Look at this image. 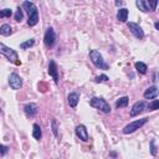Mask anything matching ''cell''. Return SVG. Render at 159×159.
<instances>
[{
	"label": "cell",
	"mask_w": 159,
	"mask_h": 159,
	"mask_svg": "<svg viewBox=\"0 0 159 159\" xmlns=\"http://www.w3.org/2000/svg\"><path fill=\"white\" fill-rule=\"evenodd\" d=\"M22 7L29 14L27 25L29 26H35L39 22V10H37V6L34 2H31V1H24L22 2Z\"/></svg>",
	"instance_id": "cell-1"
},
{
	"label": "cell",
	"mask_w": 159,
	"mask_h": 159,
	"mask_svg": "<svg viewBox=\"0 0 159 159\" xmlns=\"http://www.w3.org/2000/svg\"><path fill=\"white\" fill-rule=\"evenodd\" d=\"M0 53L4 55L10 62L15 63V65H21V62L19 61V55L15 50H12L11 47H7L6 45H4L2 42H0Z\"/></svg>",
	"instance_id": "cell-2"
},
{
	"label": "cell",
	"mask_w": 159,
	"mask_h": 159,
	"mask_svg": "<svg viewBox=\"0 0 159 159\" xmlns=\"http://www.w3.org/2000/svg\"><path fill=\"white\" fill-rule=\"evenodd\" d=\"M89 58H91L92 63H93L97 68H101V70H108V65L104 63V60H103L102 55H101L97 50H91V51H89Z\"/></svg>",
	"instance_id": "cell-3"
},
{
	"label": "cell",
	"mask_w": 159,
	"mask_h": 159,
	"mask_svg": "<svg viewBox=\"0 0 159 159\" xmlns=\"http://www.w3.org/2000/svg\"><path fill=\"white\" fill-rule=\"evenodd\" d=\"M89 104H91L93 108H97V109H99V111L103 112V113H109V112H111V106H109L103 98L93 97V98L89 101Z\"/></svg>",
	"instance_id": "cell-4"
},
{
	"label": "cell",
	"mask_w": 159,
	"mask_h": 159,
	"mask_svg": "<svg viewBox=\"0 0 159 159\" xmlns=\"http://www.w3.org/2000/svg\"><path fill=\"white\" fill-rule=\"evenodd\" d=\"M148 122V118H142V119H137L129 124H127L124 128H123V133L124 134H130L133 132H135L137 129H139L142 125H144L145 123Z\"/></svg>",
	"instance_id": "cell-5"
},
{
	"label": "cell",
	"mask_w": 159,
	"mask_h": 159,
	"mask_svg": "<svg viewBox=\"0 0 159 159\" xmlns=\"http://www.w3.org/2000/svg\"><path fill=\"white\" fill-rule=\"evenodd\" d=\"M56 41V34H55V30L52 27H48L45 32V37H43V42L47 47H52L53 43Z\"/></svg>",
	"instance_id": "cell-6"
},
{
	"label": "cell",
	"mask_w": 159,
	"mask_h": 159,
	"mask_svg": "<svg viewBox=\"0 0 159 159\" xmlns=\"http://www.w3.org/2000/svg\"><path fill=\"white\" fill-rule=\"evenodd\" d=\"M128 29L130 30V32H132L137 39H143V37H144V31H143V29H142L137 22L129 21V22H128Z\"/></svg>",
	"instance_id": "cell-7"
},
{
	"label": "cell",
	"mask_w": 159,
	"mask_h": 159,
	"mask_svg": "<svg viewBox=\"0 0 159 159\" xmlns=\"http://www.w3.org/2000/svg\"><path fill=\"white\" fill-rule=\"evenodd\" d=\"M9 84L12 89H19L22 86V80L17 73H11L9 77Z\"/></svg>",
	"instance_id": "cell-8"
},
{
	"label": "cell",
	"mask_w": 159,
	"mask_h": 159,
	"mask_svg": "<svg viewBox=\"0 0 159 159\" xmlns=\"http://www.w3.org/2000/svg\"><path fill=\"white\" fill-rule=\"evenodd\" d=\"M48 75L53 78L55 83L58 82V68H57V65L53 60H50V63H48Z\"/></svg>",
	"instance_id": "cell-9"
},
{
	"label": "cell",
	"mask_w": 159,
	"mask_h": 159,
	"mask_svg": "<svg viewBox=\"0 0 159 159\" xmlns=\"http://www.w3.org/2000/svg\"><path fill=\"white\" fill-rule=\"evenodd\" d=\"M145 108V103L143 101H139V102H135L130 109V117H135L138 114H140Z\"/></svg>",
	"instance_id": "cell-10"
},
{
	"label": "cell",
	"mask_w": 159,
	"mask_h": 159,
	"mask_svg": "<svg viewBox=\"0 0 159 159\" xmlns=\"http://www.w3.org/2000/svg\"><path fill=\"white\" fill-rule=\"evenodd\" d=\"M76 135L82 140V142H87L88 140V132L87 128L83 124H80L76 127Z\"/></svg>",
	"instance_id": "cell-11"
},
{
	"label": "cell",
	"mask_w": 159,
	"mask_h": 159,
	"mask_svg": "<svg viewBox=\"0 0 159 159\" xmlns=\"http://www.w3.org/2000/svg\"><path fill=\"white\" fill-rule=\"evenodd\" d=\"M144 98L145 99H155L157 96H158V87L157 86H152V87H148L144 92Z\"/></svg>",
	"instance_id": "cell-12"
},
{
	"label": "cell",
	"mask_w": 159,
	"mask_h": 159,
	"mask_svg": "<svg viewBox=\"0 0 159 159\" xmlns=\"http://www.w3.org/2000/svg\"><path fill=\"white\" fill-rule=\"evenodd\" d=\"M24 111H25V113H26L27 117H34L37 113V106L35 103H27L24 107Z\"/></svg>",
	"instance_id": "cell-13"
},
{
	"label": "cell",
	"mask_w": 159,
	"mask_h": 159,
	"mask_svg": "<svg viewBox=\"0 0 159 159\" xmlns=\"http://www.w3.org/2000/svg\"><path fill=\"white\" fill-rule=\"evenodd\" d=\"M67 101H68L70 107L76 108V107H77V104H78V101H80V96H78V93H76V92L70 93V94H68V97H67Z\"/></svg>",
	"instance_id": "cell-14"
},
{
	"label": "cell",
	"mask_w": 159,
	"mask_h": 159,
	"mask_svg": "<svg viewBox=\"0 0 159 159\" xmlns=\"http://www.w3.org/2000/svg\"><path fill=\"white\" fill-rule=\"evenodd\" d=\"M117 19L120 21V22H125L127 19H128V10L125 7H122L118 10L117 12Z\"/></svg>",
	"instance_id": "cell-15"
},
{
	"label": "cell",
	"mask_w": 159,
	"mask_h": 159,
	"mask_svg": "<svg viewBox=\"0 0 159 159\" xmlns=\"http://www.w3.org/2000/svg\"><path fill=\"white\" fill-rule=\"evenodd\" d=\"M134 67H135V70H137L140 75H145V73H147V71H148L147 65H145L144 62H140V61L135 62V63H134Z\"/></svg>",
	"instance_id": "cell-16"
},
{
	"label": "cell",
	"mask_w": 159,
	"mask_h": 159,
	"mask_svg": "<svg viewBox=\"0 0 159 159\" xmlns=\"http://www.w3.org/2000/svg\"><path fill=\"white\" fill-rule=\"evenodd\" d=\"M32 137L36 139V140H40L41 137H42V132H41V128L37 123L34 124V129H32Z\"/></svg>",
	"instance_id": "cell-17"
},
{
	"label": "cell",
	"mask_w": 159,
	"mask_h": 159,
	"mask_svg": "<svg viewBox=\"0 0 159 159\" xmlns=\"http://www.w3.org/2000/svg\"><path fill=\"white\" fill-rule=\"evenodd\" d=\"M11 32H12V29H11V26L9 24H4V25L0 26V34L2 36H9Z\"/></svg>",
	"instance_id": "cell-18"
},
{
	"label": "cell",
	"mask_w": 159,
	"mask_h": 159,
	"mask_svg": "<svg viewBox=\"0 0 159 159\" xmlns=\"http://www.w3.org/2000/svg\"><path fill=\"white\" fill-rule=\"evenodd\" d=\"M135 5H137V6L139 7V10H140V11H143V12L149 11L148 2H147V1H144V0H137V1H135Z\"/></svg>",
	"instance_id": "cell-19"
},
{
	"label": "cell",
	"mask_w": 159,
	"mask_h": 159,
	"mask_svg": "<svg viewBox=\"0 0 159 159\" xmlns=\"http://www.w3.org/2000/svg\"><path fill=\"white\" fill-rule=\"evenodd\" d=\"M128 102H129V98H128L127 96L120 97V98L117 99V102H116V107H117V108H119V107H127V106H128Z\"/></svg>",
	"instance_id": "cell-20"
},
{
	"label": "cell",
	"mask_w": 159,
	"mask_h": 159,
	"mask_svg": "<svg viewBox=\"0 0 159 159\" xmlns=\"http://www.w3.org/2000/svg\"><path fill=\"white\" fill-rule=\"evenodd\" d=\"M34 45H35V40H34V39H30V40H27V41H25V42H21V43H20V48L26 50V48H29V47H32Z\"/></svg>",
	"instance_id": "cell-21"
},
{
	"label": "cell",
	"mask_w": 159,
	"mask_h": 159,
	"mask_svg": "<svg viewBox=\"0 0 159 159\" xmlns=\"http://www.w3.org/2000/svg\"><path fill=\"white\" fill-rule=\"evenodd\" d=\"M159 108V101L158 99H153L149 104H148V109L149 111H157Z\"/></svg>",
	"instance_id": "cell-22"
},
{
	"label": "cell",
	"mask_w": 159,
	"mask_h": 159,
	"mask_svg": "<svg viewBox=\"0 0 159 159\" xmlns=\"http://www.w3.org/2000/svg\"><path fill=\"white\" fill-rule=\"evenodd\" d=\"M22 17H24V12H22V10H21L20 7H17V10H16V12H15V21L20 22V21L22 20Z\"/></svg>",
	"instance_id": "cell-23"
},
{
	"label": "cell",
	"mask_w": 159,
	"mask_h": 159,
	"mask_svg": "<svg viewBox=\"0 0 159 159\" xmlns=\"http://www.w3.org/2000/svg\"><path fill=\"white\" fill-rule=\"evenodd\" d=\"M12 14L11 9H2L0 10V17H10Z\"/></svg>",
	"instance_id": "cell-24"
},
{
	"label": "cell",
	"mask_w": 159,
	"mask_h": 159,
	"mask_svg": "<svg viewBox=\"0 0 159 159\" xmlns=\"http://www.w3.org/2000/svg\"><path fill=\"white\" fill-rule=\"evenodd\" d=\"M148 2V7H149V10L150 11H154L155 9H157V5L159 4V1L158 0H153V1H147Z\"/></svg>",
	"instance_id": "cell-25"
},
{
	"label": "cell",
	"mask_w": 159,
	"mask_h": 159,
	"mask_svg": "<svg viewBox=\"0 0 159 159\" xmlns=\"http://www.w3.org/2000/svg\"><path fill=\"white\" fill-rule=\"evenodd\" d=\"M150 153H152V155H157V148H155V140L154 139H152L150 140Z\"/></svg>",
	"instance_id": "cell-26"
},
{
	"label": "cell",
	"mask_w": 159,
	"mask_h": 159,
	"mask_svg": "<svg viewBox=\"0 0 159 159\" xmlns=\"http://www.w3.org/2000/svg\"><path fill=\"white\" fill-rule=\"evenodd\" d=\"M108 80H109V78H108L106 75H101V76H98V77L94 78L96 82H106V81H108Z\"/></svg>",
	"instance_id": "cell-27"
},
{
	"label": "cell",
	"mask_w": 159,
	"mask_h": 159,
	"mask_svg": "<svg viewBox=\"0 0 159 159\" xmlns=\"http://www.w3.org/2000/svg\"><path fill=\"white\" fill-rule=\"evenodd\" d=\"M51 124H52V133L55 134V137H57V123H56L55 118L51 120Z\"/></svg>",
	"instance_id": "cell-28"
},
{
	"label": "cell",
	"mask_w": 159,
	"mask_h": 159,
	"mask_svg": "<svg viewBox=\"0 0 159 159\" xmlns=\"http://www.w3.org/2000/svg\"><path fill=\"white\" fill-rule=\"evenodd\" d=\"M7 152H9V148H7L6 145L0 144V155H5Z\"/></svg>",
	"instance_id": "cell-29"
},
{
	"label": "cell",
	"mask_w": 159,
	"mask_h": 159,
	"mask_svg": "<svg viewBox=\"0 0 159 159\" xmlns=\"http://www.w3.org/2000/svg\"><path fill=\"white\" fill-rule=\"evenodd\" d=\"M153 81H154V82H157V81H158V80H157V72H154V76H153Z\"/></svg>",
	"instance_id": "cell-30"
},
{
	"label": "cell",
	"mask_w": 159,
	"mask_h": 159,
	"mask_svg": "<svg viewBox=\"0 0 159 159\" xmlns=\"http://www.w3.org/2000/svg\"><path fill=\"white\" fill-rule=\"evenodd\" d=\"M154 26H155V29H157V30H159V22H158V21L154 24Z\"/></svg>",
	"instance_id": "cell-31"
},
{
	"label": "cell",
	"mask_w": 159,
	"mask_h": 159,
	"mask_svg": "<svg viewBox=\"0 0 159 159\" xmlns=\"http://www.w3.org/2000/svg\"><path fill=\"white\" fill-rule=\"evenodd\" d=\"M116 5H117V6H120V5H122V2H120V1H116Z\"/></svg>",
	"instance_id": "cell-32"
},
{
	"label": "cell",
	"mask_w": 159,
	"mask_h": 159,
	"mask_svg": "<svg viewBox=\"0 0 159 159\" xmlns=\"http://www.w3.org/2000/svg\"><path fill=\"white\" fill-rule=\"evenodd\" d=\"M0 111H1V109H0Z\"/></svg>",
	"instance_id": "cell-33"
}]
</instances>
